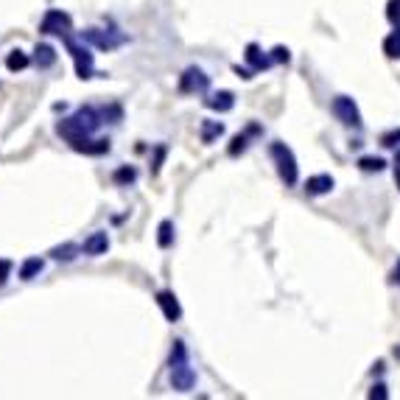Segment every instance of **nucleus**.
Wrapping results in <instances>:
<instances>
[{"instance_id": "f257e3e1", "label": "nucleus", "mask_w": 400, "mask_h": 400, "mask_svg": "<svg viewBox=\"0 0 400 400\" xmlns=\"http://www.w3.org/2000/svg\"><path fill=\"white\" fill-rule=\"evenodd\" d=\"M269 154H272V160H274V166H277V177H280V182H283L286 188H294V185H297V180H300V166H297L294 152H291L286 143L274 140V143L269 146Z\"/></svg>"}, {"instance_id": "f03ea898", "label": "nucleus", "mask_w": 400, "mask_h": 400, "mask_svg": "<svg viewBox=\"0 0 400 400\" xmlns=\"http://www.w3.org/2000/svg\"><path fill=\"white\" fill-rule=\"evenodd\" d=\"M62 39H65V45H67V51H70V56H73V62H76L79 79H93V53H90V48L84 45V39L79 42V39L73 36V31H67Z\"/></svg>"}, {"instance_id": "7ed1b4c3", "label": "nucleus", "mask_w": 400, "mask_h": 400, "mask_svg": "<svg viewBox=\"0 0 400 400\" xmlns=\"http://www.w3.org/2000/svg\"><path fill=\"white\" fill-rule=\"evenodd\" d=\"M331 112L345 124V126H353V129H361V112H359V104L350 98V95H336L331 101Z\"/></svg>"}, {"instance_id": "20e7f679", "label": "nucleus", "mask_w": 400, "mask_h": 400, "mask_svg": "<svg viewBox=\"0 0 400 400\" xmlns=\"http://www.w3.org/2000/svg\"><path fill=\"white\" fill-rule=\"evenodd\" d=\"M210 90V76L201 70V67H185L182 76H180V93L182 95H201Z\"/></svg>"}, {"instance_id": "39448f33", "label": "nucleus", "mask_w": 400, "mask_h": 400, "mask_svg": "<svg viewBox=\"0 0 400 400\" xmlns=\"http://www.w3.org/2000/svg\"><path fill=\"white\" fill-rule=\"evenodd\" d=\"M171 387L177 392H191L196 387V370L188 364V359L171 361Z\"/></svg>"}, {"instance_id": "423d86ee", "label": "nucleus", "mask_w": 400, "mask_h": 400, "mask_svg": "<svg viewBox=\"0 0 400 400\" xmlns=\"http://www.w3.org/2000/svg\"><path fill=\"white\" fill-rule=\"evenodd\" d=\"M39 31H42V34L65 36L67 31H73V20H70V14H65L62 8H48V14H45L42 22H39Z\"/></svg>"}, {"instance_id": "0eeeda50", "label": "nucleus", "mask_w": 400, "mask_h": 400, "mask_svg": "<svg viewBox=\"0 0 400 400\" xmlns=\"http://www.w3.org/2000/svg\"><path fill=\"white\" fill-rule=\"evenodd\" d=\"M81 39H84V42H90V45H95V48H101V51H115L118 45H124V42H126V36H124V34L98 31V28H87V31H81Z\"/></svg>"}, {"instance_id": "6e6552de", "label": "nucleus", "mask_w": 400, "mask_h": 400, "mask_svg": "<svg viewBox=\"0 0 400 400\" xmlns=\"http://www.w3.org/2000/svg\"><path fill=\"white\" fill-rule=\"evenodd\" d=\"M56 135L65 138L70 146H76L79 140H87V138H90V132L81 126V121H79L76 115H73V118H62V121L56 124Z\"/></svg>"}, {"instance_id": "1a4fd4ad", "label": "nucleus", "mask_w": 400, "mask_h": 400, "mask_svg": "<svg viewBox=\"0 0 400 400\" xmlns=\"http://www.w3.org/2000/svg\"><path fill=\"white\" fill-rule=\"evenodd\" d=\"M157 305H160V311H163V316L168 322H180L182 319V305H180V300L171 291H160L157 294Z\"/></svg>"}, {"instance_id": "9d476101", "label": "nucleus", "mask_w": 400, "mask_h": 400, "mask_svg": "<svg viewBox=\"0 0 400 400\" xmlns=\"http://www.w3.org/2000/svg\"><path fill=\"white\" fill-rule=\"evenodd\" d=\"M333 188H336V182H333L331 174H314V177H308V182H305V194H308V196H325V194H331Z\"/></svg>"}, {"instance_id": "9b49d317", "label": "nucleus", "mask_w": 400, "mask_h": 400, "mask_svg": "<svg viewBox=\"0 0 400 400\" xmlns=\"http://www.w3.org/2000/svg\"><path fill=\"white\" fill-rule=\"evenodd\" d=\"M204 107L213 109V112H229L235 107V95L229 90H218V93H210L204 98Z\"/></svg>"}, {"instance_id": "f8f14e48", "label": "nucleus", "mask_w": 400, "mask_h": 400, "mask_svg": "<svg viewBox=\"0 0 400 400\" xmlns=\"http://www.w3.org/2000/svg\"><path fill=\"white\" fill-rule=\"evenodd\" d=\"M87 255H107V249H109V235L104 232V229H98V232H93L87 241H84V246H81Z\"/></svg>"}, {"instance_id": "ddd939ff", "label": "nucleus", "mask_w": 400, "mask_h": 400, "mask_svg": "<svg viewBox=\"0 0 400 400\" xmlns=\"http://www.w3.org/2000/svg\"><path fill=\"white\" fill-rule=\"evenodd\" d=\"M244 59H246V65H249L252 70H266V67H272V59H269V56H266L255 42H249V45H246Z\"/></svg>"}, {"instance_id": "4468645a", "label": "nucleus", "mask_w": 400, "mask_h": 400, "mask_svg": "<svg viewBox=\"0 0 400 400\" xmlns=\"http://www.w3.org/2000/svg\"><path fill=\"white\" fill-rule=\"evenodd\" d=\"M34 62H36V67H39V70L53 67V65H56V51H53V45L39 42V45L34 48Z\"/></svg>"}, {"instance_id": "2eb2a0df", "label": "nucleus", "mask_w": 400, "mask_h": 400, "mask_svg": "<svg viewBox=\"0 0 400 400\" xmlns=\"http://www.w3.org/2000/svg\"><path fill=\"white\" fill-rule=\"evenodd\" d=\"M76 118L81 121V126H84L90 135H93V132H95V129L104 124V118H101V112H98L95 107H81V109L76 112Z\"/></svg>"}, {"instance_id": "dca6fc26", "label": "nucleus", "mask_w": 400, "mask_h": 400, "mask_svg": "<svg viewBox=\"0 0 400 400\" xmlns=\"http://www.w3.org/2000/svg\"><path fill=\"white\" fill-rule=\"evenodd\" d=\"M73 152L98 157V154H107V152H109V140H93V138H87V140H79V143L73 146Z\"/></svg>"}, {"instance_id": "f3484780", "label": "nucleus", "mask_w": 400, "mask_h": 400, "mask_svg": "<svg viewBox=\"0 0 400 400\" xmlns=\"http://www.w3.org/2000/svg\"><path fill=\"white\" fill-rule=\"evenodd\" d=\"M42 269H45L42 258H25L22 266H20V280H34V277L42 274Z\"/></svg>"}, {"instance_id": "a211bd4d", "label": "nucleus", "mask_w": 400, "mask_h": 400, "mask_svg": "<svg viewBox=\"0 0 400 400\" xmlns=\"http://www.w3.org/2000/svg\"><path fill=\"white\" fill-rule=\"evenodd\" d=\"M31 65V59H28V53H22L20 48H14L8 56H6V70L8 73H17V70H25Z\"/></svg>"}, {"instance_id": "6ab92c4d", "label": "nucleus", "mask_w": 400, "mask_h": 400, "mask_svg": "<svg viewBox=\"0 0 400 400\" xmlns=\"http://www.w3.org/2000/svg\"><path fill=\"white\" fill-rule=\"evenodd\" d=\"M157 244H160V249H168V246H174V221H160V227H157Z\"/></svg>"}, {"instance_id": "aec40b11", "label": "nucleus", "mask_w": 400, "mask_h": 400, "mask_svg": "<svg viewBox=\"0 0 400 400\" xmlns=\"http://www.w3.org/2000/svg\"><path fill=\"white\" fill-rule=\"evenodd\" d=\"M221 135H224V124H218V121H204L201 124V143H213Z\"/></svg>"}, {"instance_id": "412c9836", "label": "nucleus", "mask_w": 400, "mask_h": 400, "mask_svg": "<svg viewBox=\"0 0 400 400\" xmlns=\"http://www.w3.org/2000/svg\"><path fill=\"white\" fill-rule=\"evenodd\" d=\"M384 53L389 59H400V25H395V31L384 39Z\"/></svg>"}, {"instance_id": "4be33fe9", "label": "nucleus", "mask_w": 400, "mask_h": 400, "mask_svg": "<svg viewBox=\"0 0 400 400\" xmlns=\"http://www.w3.org/2000/svg\"><path fill=\"white\" fill-rule=\"evenodd\" d=\"M76 255H79V246H76V244H70V241H67V244H62V246H53V249H51V258H53V260H73Z\"/></svg>"}, {"instance_id": "5701e85b", "label": "nucleus", "mask_w": 400, "mask_h": 400, "mask_svg": "<svg viewBox=\"0 0 400 400\" xmlns=\"http://www.w3.org/2000/svg\"><path fill=\"white\" fill-rule=\"evenodd\" d=\"M384 166H387V163H384L381 157H361V160H359V168L367 171V174H373V171L378 174V171H384Z\"/></svg>"}, {"instance_id": "b1692460", "label": "nucleus", "mask_w": 400, "mask_h": 400, "mask_svg": "<svg viewBox=\"0 0 400 400\" xmlns=\"http://www.w3.org/2000/svg\"><path fill=\"white\" fill-rule=\"evenodd\" d=\"M112 180H115V185H129V182H135V180H138V171H135L132 166H124V168H118V171H115V177H112Z\"/></svg>"}, {"instance_id": "393cba45", "label": "nucleus", "mask_w": 400, "mask_h": 400, "mask_svg": "<svg viewBox=\"0 0 400 400\" xmlns=\"http://www.w3.org/2000/svg\"><path fill=\"white\" fill-rule=\"evenodd\" d=\"M246 152V135H235L232 138V146H229V157H238Z\"/></svg>"}, {"instance_id": "a878e982", "label": "nucleus", "mask_w": 400, "mask_h": 400, "mask_svg": "<svg viewBox=\"0 0 400 400\" xmlns=\"http://www.w3.org/2000/svg\"><path fill=\"white\" fill-rule=\"evenodd\" d=\"M381 146H384V149H398V146H400V129L387 132V135L381 138Z\"/></svg>"}, {"instance_id": "bb28decb", "label": "nucleus", "mask_w": 400, "mask_h": 400, "mask_svg": "<svg viewBox=\"0 0 400 400\" xmlns=\"http://www.w3.org/2000/svg\"><path fill=\"white\" fill-rule=\"evenodd\" d=\"M387 17H389V22L400 25V0H389V6H387Z\"/></svg>"}, {"instance_id": "cd10ccee", "label": "nucleus", "mask_w": 400, "mask_h": 400, "mask_svg": "<svg viewBox=\"0 0 400 400\" xmlns=\"http://www.w3.org/2000/svg\"><path fill=\"white\" fill-rule=\"evenodd\" d=\"M272 59H274V62H283V65H288V62H291V53H288V48L277 45V48L272 51Z\"/></svg>"}, {"instance_id": "c85d7f7f", "label": "nucleus", "mask_w": 400, "mask_h": 400, "mask_svg": "<svg viewBox=\"0 0 400 400\" xmlns=\"http://www.w3.org/2000/svg\"><path fill=\"white\" fill-rule=\"evenodd\" d=\"M370 398L375 400H387L389 398V392H387V387H384V384H375V387H373V389H370Z\"/></svg>"}, {"instance_id": "c756f323", "label": "nucleus", "mask_w": 400, "mask_h": 400, "mask_svg": "<svg viewBox=\"0 0 400 400\" xmlns=\"http://www.w3.org/2000/svg\"><path fill=\"white\" fill-rule=\"evenodd\" d=\"M8 272H11V263H8V260H0V286H6Z\"/></svg>"}, {"instance_id": "7c9ffc66", "label": "nucleus", "mask_w": 400, "mask_h": 400, "mask_svg": "<svg viewBox=\"0 0 400 400\" xmlns=\"http://www.w3.org/2000/svg\"><path fill=\"white\" fill-rule=\"evenodd\" d=\"M392 283H398L400 286V260L395 263V269H392Z\"/></svg>"}, {"instance_id": "2f4dec72", "label": "nucleus", "mask_w": 400, "mask_h": 400, "mask_svg": "<svg viewBox=\"0 0 400 400\" xmlns=\"http://www.w3.org/2000/svg\"><path fill=\"white\" fill-rule=\"evenodd\" d=\"M395 171H400V152L395 154Z\"/></svg>"}]
</instances>
